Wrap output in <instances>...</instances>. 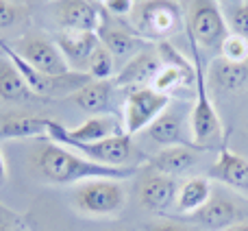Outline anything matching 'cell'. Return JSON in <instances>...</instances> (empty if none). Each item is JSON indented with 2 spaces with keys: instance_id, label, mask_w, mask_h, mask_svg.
I'll return each mask as SVG.
<instances>
[{
  "instance_id": "obj_1",
  "label": "cell",
  "mask_w": 248,
  "mask_h": 231,
  "mask_svg": "<svg viewBox=\"0 0 248 231\" xmlns=\"http://www.w3.org/2000/svg\"><path fill=\"white\" fill-rule=\"evenodd\" d=\"M31 162H33V168L39 177H44L50 183H59V185H78L90 179L122 181V179L133 177L140 170V166L111 168V166L96 164L92 159L83 157V155H77L68 146L57 144L50 137L33 150Z\"/></svg>"
},
{
  "instance_id": "obj_2",
  "label": "cell",
  "mask_w": 248,
  "mask_h": 231,
  "mask_svg": "<svg viewBox=\"0 0 248 231\" xmlns=\"http://www.w3.org/2000/svg\"><path fill=\"white\" fill-rule=\"evenodd\" d=\"M133 33L150 42H166L185 26L183 7L176 0H141L131 11Z\"/></svg>"
},
{
  "instance_id": "obj_3",
  "label": "cell",
  "mask_w": 248,
  "mask_h": 231,
  "mask_svg": "<svg viewBox=\"0 0 248 231\" xmlns=\"http://www.w3.org/2000/svg\"><path fill=\"white\" fill-rule=\"evenodd\" d=\"M189 44H192L194 66H196V100H194L192 116H189L192 144L196 148H205L222 133V122H220L218 114H216L214 105H211L209 92H207V83L205 77H202V66H201V48L192 39H189Z\"/></svg>"
},
{
  "instance_id": "obj_4",
  "label": "cell",
  "mask_w": 248,
  "mask_h": 231,
  "mask_svg": "<svg viewBox=\"0 0 248 231\" xmlns=\"http://www.w3.org/2000/svg\"><path fill=\"white\" fill-rule=\"evenodd\" d=\"M74 203L83 214L113 216L126 203V190L118 179H90L74 188Z\"/></svg>"
},
{
  "instance_id": "obj_5",
  "label": "cell",
  "mask_w": 248,
  "mask_h": 231,
  "mask_svg": "<svg viewBox=\"0 0 248 231\" xmlns=\"http://www.w3.org/2000/svg\"><path fill=\"white\" fill-rule=\"evenodd\" d=\"M185 31L189 39L205 48H220L229 35V26L216 0H192L187 7Z\"/></svg>"
},
{
  "instance_id": "obj_6",
  "label": "cell",
  "mask_w": 248,
  "mask_h": 231,
  "mask_svg": "<svg viewBox=\"0 0 248 231\" xmlns=\"http://www.w3.org/2000/svg\"><path fill=\"white\" fill-rule=\"evenodd\" d=\"M170 105V96L153 90V87H140L126 96L124 105V133L137 135L146 131L155 120L159 118Z\"/></svg>"
},
{
  "instance_id": "obj_7",
  "label": "cell",
  "mask_w": 248,
  "mask_h": 231,
  "mask_svg": "<svg viewBox=\"0 0 248 231\" xmlns=\"http://www.w3.org/2000/svg\"><path fill=\"white\" fill-rule=\"evenodd\" d=\"M48 11L59 29L70 33H96L105 20L100 7L92 0H52Z\"/></svg>"
},
{
  "instance_id": "obj_8",
  "label": "cell",
  "mask_w": 248,
  "mask_h": 231,
  "mask_svg": "<svg viewBox=\"0 0 248 231\" xmlns=\"http://www.w3.org/2000/svg\"><path fill=\"white\" fill-rule=\"evenodd\" d=\"M124 122L116 114H100L90 116L81 127H63L61 122H50V140H74V142H98L113 135H122Z\"/></svg>"
},
{
  "instance_id": "obj_9",
  "label": "cell",
  "mask_w": 248,
  "mask_h": 231,
  "mask_svg": "<svg viewBox=\"0 0 248 231\" xmlns=\"http://www.w3.org/2000/svg\"><path fill=\"white\" fill-rule=\"evenodd\" d=\"M16 50L20 52L35 70H39L42 74H48V77H65V74L72 72L70 64L65 61L59 46H57L52 39H46V37L22 39Z\"/></svg>"
},
{
  "instance_id": "obj_10",
  "label": "cell",
  "mask_w": 248,
  "mask_h": 231,
  "mask_svg": "<svg viewBox=\"0 0 248 231\" xmlns=\"http://www.w3.org/2000/svg\"><path fill=\"white\" fill-rule=\"evenodd\" d=\"M161 68H163V61L159 52L141 50L131 61H126V66L113 77L111 83L113 87H133V90L148 87Z\"/></svg>"
},
{
  "instance_id": "obj_11",
  "label": "cell",
  "mask_w": 248,
  "mask_h": 231,
  "mask_svg": "<svg viewBox=\"0 0 248 231\" xmlns=\"http://www.w3.org/2000/svg\"><path fill=\"white\" fill-rule=\"evenodd\" d=\"M185 220L198 225V227L205 231H224V229L233 227V225L242 223L244 214H242L240 207H237L235 203H231L229 198H211L205 207H201L198 212L185 216Z\"/></svg>"
},
{
  "instance_id": "obj_12",
  "label": "cell",
  "mask_w": 248,
  "mask_h": 231,
  "mask_svg": "<svg viewBox=\"0 0 248 231\" xmlns=\"http://www.w3.org/2000/svg\"><path fill=\"white\" fill-rule=\"evenodd\" d=\"M176 192H179V185H176L174 177L161 175V172H150L144 179L140 181V201L146 210L150 212H161L170 210L176 201Z\"/></svg>"
},
{
  "instance_id": "obj_13",
  "label": "cell",
  "mask_w": 248,
  "mask_h": 231,
  "mask_svg": "<svg viewBox=\"0 0 248 231\" xmlns=\"http://www.w3.org/2000/svg\"><path fill=\"white\" fill-rule=\"evenodd\" d=\"M209 177L233 188L235 192L248 194V159L233 153L229 146H222L218 159L209 168Z\"/></svg>"
},
{
  "instance_id": "obj_14",
  "label": "cell",
  "mask_w": 248,
  "mask_h": 231,
  "mask_svg": "<svg viewBox=\"0 0 248 231\" xmlns=\"http://www.w3.org/2000/svg\"><path fill=\"white\" fill-rule=\"evenodd\" d=\"M198 162V153L194 150V146L189 144H179V146H166L157 155L148 157L146 166L153 172H161L168 177H179L187 175Z\"/></svg>"
},
{
  "instance_id": "obj_15",
  "label": "cell",
  "mask_w": 248,
  "mask_h": 231,
  "mask_svg": "<svg viewBox=\"0 0 248 231\" xmlns=\"http://www.w3.org/2000/svg\"><path fill=\"white\" fill-rule=\"evenodd\" d=\"M50 118L26 114H11L0 120V142L2 140H48Z\"/></svg>"
},
{
  "instance_id": "obj_16",
  "label": "cell",
  "mask_w": 248,
  "mask_h": 231,
  "mask_svg": "<svg viewBox=\"0 0 248 231\" xmlns=\"http://www.w3.org/2000/svg\"><path fill=\"white\" fill-rule=\"evenodd\" d=\"M52 42L59 46L61 55L65 57V61L72 66H87L90 57L94 55V50L100 46L98 44V33H70V31H59L55 35Z\"/></svg>"
},
{
  "instance_id": "obj_17",
  "label": "cell",
  "mask_w": 248,
  "mask_h": 231,
  "mask_svg": "<svg viewBox=\"0 0 248 231\" xmlns=\"http://www.w3.org/2000/svg\"><path fill=\"white\" fill-rule=\"evenodd\" d=\"M111 94H113L111 81H94L92 79L90 83H85L81 90L70 94L68 99L90 116H100V114H111Z\"/></svg>"
},
{
  "instance_id": "obj_18",
  "label": "cell",
  "mask_w": 248,
  "mask_h": 231,
  "mask_svg": "<svg viewBox=\"0 0 248 231\" xmlns=\"http://www.w3.org/2000/svg\"><path fill=\"white\" fill-rule=\"evenodd\" d=\"M98 39L116 59L135 57V52H141V46H144V39L137 37L135 33H131V31H126V29H120V26L107 24L105 20L98 29Z\"/></svg>"
},
{
  "instance_id": "obj_19",
  "label": "cell",
  "mask_w": 248,
  "mask_h": 231,
  "mask_svg": "<svg viewBox=\"0 0 248 231\" xmlns=\"http://www.w3.org/2000/svg\"><path fill=\"white\" fill-rule=\"evenodd\" d=\"M211 201V188L209 181L202 179V177H192L187 179L176 192V201H174V210L179 214H194L201 207H205Z\"/></svg>"
},
{
  "instance_id": "obj_20",
  "label": "cell",
  "mask_w": 248,
  "mask_h": 231,
  "mask_svg": "<svg viewBox=\"0 0 248 231\" xmlns=\"http://www.w3.org/2000/svg\"><path fill=\"white\" fill-rule=\"evenodd\" d=\"M146 131H148L150 140L161 144L163 148H166V146L185 144V140H183V116L179 112H174V109H170V107L159 116Z\"/></svg>"
},
{
  "instance_id": "obj_21",
  "label": "cell",
  "mask_w": 248,
  "mask_h": 231,
  "mask_svg": "<svg viewBox=\"0 0 248 231\" xmlns=\"http://www.w3.org/2000/svg\"><path fill=\"white\" fill-rule=\"evenodd\" d=\"M35 96L37 94L31 92L16 66L9 59H0V99L7 103H24V100H33Z\"/></svg>"
},
{
  "instance_id": "obj_22",
  "label": "cell",
  "mask_w": 248,
  "mask_h": 231,
  "mask_svg": "<svg viewBox=\"0 0 248 231\" xmlns=\"http://www.w3.org/2000/svg\"><path fill=\"white\" fill-rule=\"evenodd\" d=\"M209 79L216 87L227 92H237L248 83V68L244 64H233L227 59H216L211 64Z\"/></svg>"
},
{
  "instance_id": "obj_23",
  "label": "cell",
  "mask_w": 248,
  "mask_h": 231,
  "mask_svg": "<svg viewBox=\"0 0 248 231\" xmlns=\"http://www.w3.org/2000/svg\"><path fill=\"white\" fill-rule=\"evenodd\" d=\"M87 74L94 81H109L116 74V57L100 44L87 61Z\"/></svg>"
},
{
  "instance_id": "obj_24",
  "label": "cell",
  "mask_w": 248,
  "mask_h": 231,
  "mask_svg": "<svg viewBox=\"0 0 248 231\" xmlns=\"http://www.w3.org/2000/svg\"><path fill=\"white\" fill-rule=\"evenodd\" d=\"M220 52H222V59L233 61V64H244L248 59V39L242 35L229 33L220 46Z\"/></svg>"
},
{
  "instance_id": "obj_25",
  "label": "cell",
  "mask_w": 248,
  "mask_h": 231,
  "mask_svg": "<svg viewBox=\"0 0 248 231\" xmlns=\"http://www.w3.org/2000/svg\"><path fill=\"white\" fill-rule=\"evenodd\" d=\"M229 24H231V29L235 35H242V37L248 39V2L240 4L237 9H233L231 17H229Z\"/></svg>"
},
{
  "instance_id": "obj_26",
  "label": "cell",
  "mask_w": 248,
  "mask_h": 231,
  "mask_svg": "<svg viewBox=\"0 0 248 231\" xmlns=\"http://www.w3.org/2000/svg\"><path fill=\"white\" fill-rule=\"evenodd\" d=\"M17 20H20V9L7 0H0V29H11L13 24H17Z\"/></svg>"
},
{
  "instance_id": "obj_27",
  "label": "cell",
  "mask_w": 248,
  "mask_h": 231,
  "mask_svg": "<svg viewBox=\"0 0 248 231\" xmlns=\"http://www.w3.org/2000/svg\"><path fill=\"white\" fill-rule=\"evenodd\" d=\"M0 231H29V227L16 214L0 207Z\"/></svg>"
},
{
  "instance_id": "obj_28",
  "label": "cell",
  "mask_w": 248,
  "mask_h": 231,
  "mask_svg": "<svg viewBox=\"0 0 248 231\" xmlns=\"http://www.w3.org/2000/svg\"><path fill=\"white\" fill-rule=\"evenodd\" d=\"M135 2L133 0H105V9L111 16H131Z\"/></svg>"
},
{
  "instance_id": "obj_29",
  "label": "cell",
  "mask_w": 248,
  "mask_h": 231,
  "mask_svg": "<svg viewBox=\"0 0 248 231\" xmlns=\"http://www.w3.org/2000/svg\"><path fill=\"white\" fill-rule=\"evenodd\" d=\"M140 231H189V229L183 227V225H179V223L166 220V223H146L140 227Z\"/></svg>"
},
{
  "instance_id": "obj_30",
  "label": "cell",
  "mask_w": 248,
  "mask_h": 231,
  "mask_svg": "<svg viewBox=\"0 0 248 231\" xmlns=\"http://www.w3.org/2000/svg\"><path fill=\"white\" fill-rule=\"evenodd\" d=\"M7 183V164H4L2 157V148H0V185Z\"/></svg>"
},
{
  "instance_id": "obj_31",
  "label": "cell",
  "mask_w": 248,
  "mask_h": 231,
  "mask_svg": "<svg viewBox=\"0 0 248 231\" xmlns=\"http://www.w3.org/2000/svg\"><path fill=\"white\" fill-rule=\"evenodd\" d=\"M224 231H248V220H242V223L233 225V227H229V229H224Z\"/></svg>"
},
{
  "instance_id": "obj_32",
  "label": "cell",
  "mask_w": 248,
  "mask_h": 231,
  "mask_svg": "<svg viewBox=\"0 0 248 231\" xmlns=\"http://www.w3.org/2000/svg\"><path fill=\"white\" fill-rule=\"evenodd\" d=\"M220 2H227V4H237V7H240V4H242V0H220Z\"/></svg>"
},
{
  "instance_id": "obj_33",
  "label": "cell",
  "mask_w": 248,
  "mask_h": 231,
  "mask_svg": "<svg viewBox=\"0 0 248 231\" xmlns=\"http://www.w3.org/2000/svg\"><path fill=\"white\" fill-rule=\"evenodd\" d=\"M92 2H96V4H100V2H105V0H92Z\"/></svg>"
},
{
  "instance_id": "obj_34",
  "label": "cell",
  "mask_w": 248,
  "mask_h": 231,
  "mask_svg": "<svg viewBox=\"0 0 248 231\" xmlns=\"http://www.w3.org/2000/svg\"><path fill=\"white\" fill-rule=\"evenodd\" d=\"M29 231H37V229H33V227H29Z\"/></svg>"
}]
</instances>
